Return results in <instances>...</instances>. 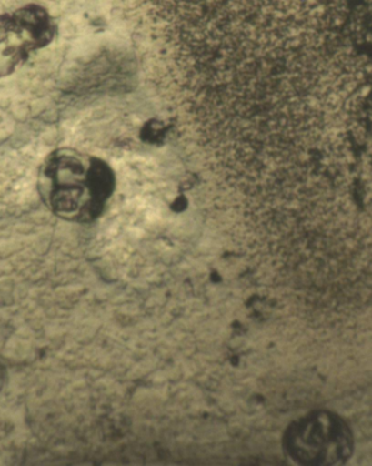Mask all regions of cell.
I'll return each instance as SVG.
<instances>
[{
	"instance_id": "7a4b0ae2",
	"label": "cell",
	"mask_w": 372,
	"mask_h": 466,
	"mask_svg": "<svg viewBox=\"0 0 372 466\" xmlns=\"http://www.w3.org/2000/svg\"><path fill=\"white\" fill-rule=\"evenodd\" d=\"M286 446L294 461L327 466L348 461L354 441L346 421L327 410H318L290 427Z\"/></svg>"
},
{
	"instance_id": "6da1fadb",
	"label": "cell",
	"mask_w": 372,
	"mask_h": 466,
	"mask_svg": "<svg viewBox=\"0 0 372 466\" xmlns=\"http://www.w3.org/2000/svg\"><path fill=\"white\" fill-rule=\"evenodd\" d=\"M37 187L42 201L55 216L88 223L102 213L114 191L115 177L102 159L59 148L44 159Z\"/></svg>"
},
{
	"instance_id": "3957f363",
	"label": "cell",
	"mask_w": 372,
	"mask_h": 466,
	"mask_svg": "<svg viewBox=\"0 0 372 466\" xmlns=\"http://www.w3.org/2000/svg\"><path fill=\"white\" fill-rule=\"evenodd\" d=\"M7 370H5V366L0 363V391L3 390V388L7 382Z\"/></svg>"
}]
</instances>
